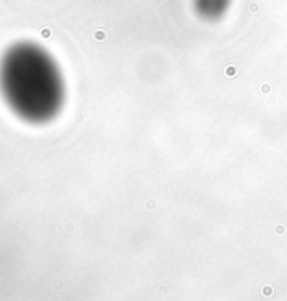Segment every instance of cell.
Here are the masks:
<instances>
[{
  "label": "cell",
  "instance_id": "obj_1",
  "mask_svg": "<svg viewBox=\"0 0 287 301\" xmlns=\"http://www.w3.org/2000/svg\"><path fill=\"white\" fill-rule=\"evenodd\" d=\"M0 93L8 108L23 121L45 123L64 101V84L48 52L31 42L10 46L0 60Z\"/></svg>",
  "mask_w": 287,
  "mask_h": 301
},
{
  "label": "cell",
  "instance_id": "obj_2",
  "mask_svg": "<svg viewBox=\"0 0 287 301\" xmlns=\"http://www.w3.org/2000/svg\"><path fill=\"white\" fill-rule=\"evenodd\" d=\"M231 0H193L196 13L204 20L220 18L230 7Z\"/></svg>",
  "mask_w": 287,
  "mask_h": 301
}]
</instances>
